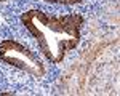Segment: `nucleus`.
I'll use <instances>...</instances> for the list:
<instances>
[{
    "label": "nucleus",
    "instance_id": "f257e3e1",
    "mask_svg": "<svg viewBox=\"0 0 120 96\" xmlns=\"http://www.w3.org/2000/svg\"><path fill=\"white\" fill-rule=\"evenodd\" d=\"M21 22L35 38L40 51L51 64H59L66 55L80 43L82 15L55 16L42 10H27L21 15Z\"/></svg>",
    "mask_w": 120,
    "mask_h": 96
},
{
    "label": "nucleus",
    "instance_id": "f03ea898",
    "mask_svg": "<svg viewBox=\"0 0 120 96\" xmlns=\"http://www.w3.org/2000/svg\"><path fill=\"white\" fill-rule=\"evenodd\" d=\"M0 61L19 70H24L32 77L42 78L46 74L42 59L13 38H5L3 42H0Z\"/></svg>",
    "mask_w": 120,
    "mask_h": 96
},
{
    "label": "nucleus",
    "instance_id": "7ed1b4c3",
    "mask_svg": "<svg viewBox=\"0 0 120 96\" xmlns=\"http://www.w3.org/2000/svg\"><path fill=\"white\" fill-rule=\"evenodd\" d=\"M48 3H61V5H77V3H82L83 0H43Z\"/></svg>",
    "mask_w": 120,
    "mask_h": 96
},
{
    "label": "nucleus",
    "instance_id": "20e7f679",
    "mask_svg": "<svg viewBox=\"0 0 120 96\" xmlns=\"http://www.w3.org/2000/svg\"><path fill=\"white\" fill-rule=\"evenodd\" d=\"M2 2H3V0H0V3H2Z\"/></svg>",
    "mask_w": 120,
    "mask_h": 96
}]
</instances>
